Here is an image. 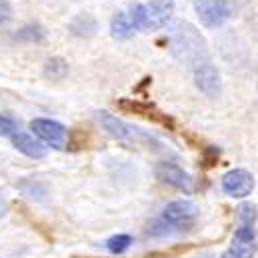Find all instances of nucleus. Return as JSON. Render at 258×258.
<instances>
[{
	"label": "nucleus",
	"mask_w": 258,
	"mask_h": 258,
	"mask_svg": "<svg viewBox=\"0 0 258 258\" xmlns=\"http://www.w3.org/2000/svg\"><path fill=\"white\" fill-rule=\"evenodd\" d=\"M221 258H238V256H235V254H233L231 250H227V252H225V254H223Z\"/></svg>",
	"instance_id": "nucleus-24"
},
{
	"label": "nucleus",
	"mask_w": 258,
	"mask_h": 258,
	"mask_svg": "<svg viewBox=\"0 0 258 258\" xmlns=\"http://www.w3.org/2000/svg\"><path fill=\"white\" fill-rule=\"evenodd\" d=\"M11 143L15 145L17 151H21L23 155L31 157V159H41L48 155V147L44 143H39L35 139H31L25 133H13L11 135Z\"/></svg>",
	"instance_id": "nucleus-11"
},
{
	"label": "nucleus",
	"mask_w": 258,
	"mask_h": 258,
	"mask_svg": "<svg viewBox=\"0 0 258 258\" xmlns=\"http://www.w3.org/2000/svg\"><path fill=\"white\" fill-rule=\"evenodd\" d=\"M192 5L205 27H221L231 17L227 0H192Z\"/></svg>",
	"instance_id": "nucleus-4"
},
{
	"label": "nucleus",
	"mask_w": 258,
	"mask_h": 258,
	"mask_svg": "<svg viewBox=\"0 0 258 258\" xmlns=\"http://www.w3.org/2000/svg\"><path fill=\"white\" fill-rule=\"evenodd\" d=\"M31 131L35 133V137H39L46 145L54 147V149H62L67 143V128L56 120H48V118H35L31 120Z\"/></svg>",
	"instance_id": "nucleus-7"
},
{
	"label": "nucleus",
	"mask_w": 258,
	"mask_h": 258,
	"mask_svg": "<svg viewBox=\"0 0 258 258\" xmlns=\"http://www.w3.org/2000/svg\"><path fill=\"white\" fill-rule=\"evenodd\" d=\"M233 240L246 242V244H254V242H256V231H254V227H244V225H240L238 229H235V233H233Z\"/></svg>",
	"instance_id": "nucleus-18"
},
{
	"label": "nucleus",
	"mask_w": 258,
	"mask_h": 258,
	"mask_svg": "<svg viewBox=\"0 0 258 258\" xmlns=\"http://www.w3.org/2000/svg\"><path fill=\"white\" fill-rule=\"evenodd\" d=\"M110 33H112L114 39H131V37L137 33V29H135V25H133L131 17H128V13H118V15H114L112 23H110Z\"/></svg>",
	"instance_id": "nucleus-12"
},
{
	"label": "nucleus",
	"mask_w": 258,
	"mask_h": 258,
	"mask_svg": "<svg viewBox=\"0 0 258 258\" xmlns=\"http://www.w3.org/2000/svg\"><path fill=\"white\" fill-rule=\"evenodd\" d=\"M238 217L242 221L244 227H254V221H256V207L252 203H244L240 205L238 209Z\"/></svg>",
	"instance_id": "nucleus-17"
},
{
	"label": "nucleus",
	"mask_w": 258,
	"mask_h": 258,
	"mask_svg": "<svg viewBox=\"0 0 258 258\" xmlns=\"http://www.w3.org/2000/svg\"><path fill=\"white\" fill-rule=\"evenodd\" d=\"M171 52L178 60L184 64H207V44L203 35L192 27L190 23H178L174 27V35H171Z\"/></svg>",
	"instance_id": "nucleus-1"
},
{
	"label": "nucleus",
	"mask_w": 258,
	"mask_h": 258,
	"mask_svg": "<svg viewBox=\"0 0 258 258\" xmlns=\"http://www.w3.org/2000/svg\"><path fill=\"white\" fill-rule=\"evenodd\" d=\"M203 165L205 167H213L215 163L219 161V147H207L203 151Z\"/></svg>",
	"instance_id": "nucleus-20"
},
{
	"label": "nucleus",
	"mask_w": 258,
	"mask_h": 258,
	"mask_svg": "<svg viewBox=\"0 0 258 258\" xmlns=\"http://www.w3.org/2000/svg\"><path fill=\"white\" fill-rule=\"evenodd\" d=\"M195 83L199 91H203L211 99H217L221 95V75L211 64H201L195 71Z\"/></svg>",
	"instance_id": "nucleus-9"
},
{
	"label": "nucleus",
	"mask_w": 258,
	"mask_h": 258,
	"mask_svg": "<svg viewBox=\"0 0 258 258\" xmlns=\"http://www.w3.org/2000/svg\"><path fill=\"white\" fill-rule=\"evenodd\" d=\"M97 120L101 124V128L105 131L107 137H112L116 141H122V143H147V145H155L159 147V143L149 137L147 133H143L141 128H135L133 124H126L122 120H118L116 116H112L110 112H97Z\"/></svg>",
	"instance_id": "nucleus-3"
},
{
	"label": "nucleus",
	"mask_w": 258,
	"mask_h": 258,
	"mask_svg": "<svg viewBox=\"0 0 258 258\" xmlns=\"http://www.w3.org/2000/svg\"><path fill=\"white\" fill-rule=\"evenodd\" d=\"M7 209H9L7 199H5V195H3V190H0V217H5V215H7Z\"/></svg>",
	"instance_id": "nucleus-23"
},
{
	"label": "nucleus",
	"mask_w": 258,
	"mask_h": 258,
	"mask_svg": "<svg viewBox=\"0 0 258 258\" xmlns=\"http://www.w3.org/2000/svg\"><path fill=\"white\" fill-rule=\"evenodd\" d=\"M17 131V122L9 116H3L0 114V137L3 135H13Z\"/></svg>",
	"instance_id": "nucleus-21"
},
{
	"label": "nucleus",
	"mask_w": 258,
	"mask_h": 258,
	"mask_svg": "<svg viewBox=\"0 0 258 258\" xmlns=\"http://www.w3.org/2000/svg\"><path fill=\"white\" fill-rule=\"evenodd\" d=\"M15 37L21 39V41H31V44H35V41H44L46 31L41 29L39 25H25L23 29H19V31H17Z\"/></svg>",
	"instance_id": "nucleus-16"
},
{
	"label": "nucleus",
	"mask_w": 258,
	"mask_h": 258,
	"mask_svg": "<svg viewBox=\"0 0 258 258\" xmlns=\"http://www.w3.org/2000/svg\"><path fill=\"white\" fill-rule=\"evenodd\" d=\"M69 29L77 37H93L95 31H97V21L91 15H79L71 21Z\"/></svg>",
	"instance_id": "nucleus-13"
},
{
	"label": "nucleus",
	"mask_w": 258,
	"mask_h": 258,
	"mask_svg": "<svg viewBox=\"0 0 258 258\" xmlns=\"http://www.w3.org/2000/svg\"><path fill=\"white\" fill-rule=\"evenodd\" d=\"M155 176H157L161 182H165V184H169V186H174L176 190L186 192V195H192V192L197 190L192 176L186 174V171H184L182 167H178L176 163H167V161H165V163H157V167H155Z\"/></svg>",
	"instance_id": "nucleus-6"
},
{
	"label": "nucleus",
	"mask_w": 258,
	"mask_h": 258,
	"mask_svg": "<svg viewBox=\"0 0 258 258\" xmlns=\"http://www.w3.org/2000/svg\"><path fill=\"white\" fill-rule=\"evenodd\" d=\"M231 252L238 258H252L254 256V244H246V242H238L233 240V248Z\"/></svg>",
	"instance_id": "nucleus-19"
},
{
	"label": "nucleus",
	"mask_w": 258,
	"mask_h": 258,
	"mask_svg": "<svg viewBox=\"0 0 258 258\" xmlns=\"http://www.w3.org/2000/svg\"><path fill=\"white\" fill-rule=\"evenodd\" d=\"M118 107L124 112H131V114H137V116H143L147 120H151L155 124H161L165 128H169V131H174L176 128V122L171 116L159 112L157 107L153 103H149V101H139V99H120L118 101Z\"/></svg>",
	"instance_id": "nucleus-5"
},
{
	"label": "nucleus",
	"mask_w": 258,
	"mask_h": 258,
	"mask_svg": "<svg viewBox=\"0 0 258 258\" xmlns=\"http://www.w3.org/2000/svg\"><path fill=\"white\" fill-rule=\"evenodd\" d=\"M199 207L190 201H174L163 209V219L171 225H186L192 219H197Z\"/></svg>",
	"instance_id": "nucleus-10"
},
{
	"label": "nucleus",
	"mask_w": 258,
	"mask_h": 258,
	"mask_svg": "<svg viewBox=\"0 0 258 258\" xmlns=\"http://www.w3.org/2000/svg\"><path fill=\"white\" fill-rule=\"evenodd\" d=\"M44 75H46L48 79H52V81L64 79V77L69 75V62L64 60V58H60V56L50 58V60L46 62V67H44Z\"/></svg>",
	"instance_id": "nucleus-14"
},
{
	"label": "nucleus",
	"mask_w": 258,
	"mask_h": 258,
	"mask_svg": "<svg viewBox=\"0 0 258 258\" xmlns=\"http://www.w3.org/2000/svg\"><path fill=\"white\" fill-rule=\"evenodd\" d=\"M176 11L174 0H151L147 5H133L131 7V17L135 29H147V31H155L165 27Z\"/></svg>",
	"instance_id": "nucleus-2"
},
{
	"label": "nucleus",
	"mask_w": 258,
	"mask_h": 258,
	"mask_svg": "<svg viewBox=\"0 0 258 258\" xmlns=\"http://www.w3.org/2000/svg\"><path fill=\"white\" fill-rule=\"evenodd\" d=\"M13 15V9L9 5V0H0V23H5V21H9Z\"/></svg>",
	"instance_id": "nucleus-22"
},
{
	"label": "nucleus",
	"mask_w": 258,
	"mask_h": 258,
	"mask_svg": "<svg viewBox=\"0 0 258 258\" xmlns=\"http://www.w3.org/2000/svg\"><path fill=\"white\" fill-rule=\"evenodd\" d=\"M105 246L112 254H122L133 246V238L128 233H118V235H112V238L105 242Z\"/></svg>",
	"instance_id": "nucleus-15"
},
{
	"label": "nucleus",
	"mask_w": 258,
	"mask_h": 258,
	"mask_svg": "<svg viewBox=\"0 0 258 258\" xmlns=\"http://www.w3.org/2000/svg\"><path fill=\"white\" fill-rule=\"evenodd\" d=\"M221 188L225 195L233 199H242V197H248L254 190V178L246 169H231L221 178Z\"/></svg>",
	"instance_id": "nucleus-8"
}]
</instances>
